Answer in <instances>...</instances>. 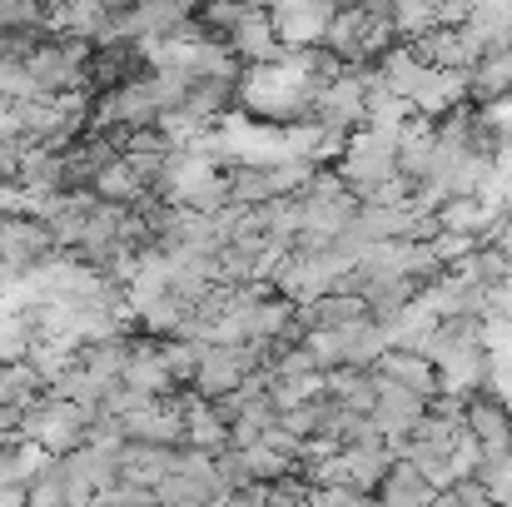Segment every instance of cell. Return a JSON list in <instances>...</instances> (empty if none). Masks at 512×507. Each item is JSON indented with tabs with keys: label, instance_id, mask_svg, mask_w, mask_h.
<instances>
[{
	"label": "cell",
	"instance_id": "4",
	"mask_svg": "<svg viewBox=\"0 0 512 507\" xmlns=\"http://www.w3.org/2000/svg\"><path fill=\"white\" fill-rule=\"evenodd\" d=\"M229 50L244 60V65H259V60H274L279 50H284V40H279V20H274V10H264V5H254L234 30H229Z\"/></svg>",
	"mask_w": 512,
	"mask_h": 507
},
{
	"label": "cell",
	"instance_id": "5",
	"mask_svg": "<svg viewBox=\"0 0 512 507\" xmlns=\"http://www.w3.org/2000/svg\"><path fill=\"white\" fill-rule=\"evenodd\" d=\"M373 498L388 507H408V503H438V488L423 478V468L413 458H393V468L383 473V483L373 488Z\"/></svg>",
	"mask_w": 512,
	"mask_h": 507
},
{
	"label": "cell",
	"instance_id": "6",
	"mask_svg": "<svg viewBox=\"0 0 512 507\" xmlns=\"http://www.w3.org/2000/svg\"><path fill=\"white\" fill-rule=\"evenodd\" d=\"M90 189H95V199H105V204L135 209V204H140V199H145V194H150L155 184H150V179H145L140 169L130 165L125 155H115L110 165H105L100 174H95V184H90Z\"/></svg>",
	"mask_w": 512,
	"mask_h": 507
},
{
	"label": "cell",
	"instance_id": "8",
	"mask_svg": "<svg viewBox=\"0 0 512 507\" xmlns=\"http://www.w3.org/2000/svg\"><path fill=\"white\" fill-rule=\"evenodd\" d=\"M343 468H348V483H353V488H363V493L373 498V488H378V483H383V473L393 468L388 438H383V443H353V448H343Z\"/></svg>",
	"mask_w": 512,
	"mask_h": 507
},
{
	"label": "cell",
	"instance_id": "7",
	"mask_svg": "<svg viewBox=\"0 0 512 507\" xmlns=\"http://www.w3.org/2000/svg\"><path fill=\"white\" fill-rule=\"evenodd\" d=\"M363 25H368V10L363 5H339L329 30H324V45L339 55L343 65H358L363 60ZM368 65V60H363Z\"/></svg>",
	"mask_w": 512,
	"mask_h": 507
},
{
	"label": "cell",
	"instance_id": "9",
	"mask_svg": "<svg viewBox=\"0 0 512 507\" xmlns=\"http://www.w3.org/2000/svg\"><path fill=\"white\" fill-rule=\"evenodd\" d=\"M428 244H433V254H438V264L448 269V264H458L463 254H473L483 239L473 234V229H448V224H438L433 234H428Z\"/></svg>",
	"mask_w": 512,
	"mask_h": 507
},
{
	"label": "cell",
	"instance_id": "2",
	"mask_svg": "<svg viewBox=\"0 0 512 507\" xmlns=\"http://www.w3.org/2000/svg\"><path fill=\"white\" fill-rule=\"evenodd\" d=\"M373 383H378L373 423L383 428V438H388V433H413V428H418V418L428 413V398H423L418 388H408V383H398V378L378 373V368H373Z\"/></svg>",
	"mask_w": 512,
	"mask_h": 507
},
{
	"label": "cell",
	"instance_id": "3",
	"mask_svg": "<svg viewBox=\"0 0 512 507\" xmlns=\"http://www.w3.org/2000/svg\"><path fill=\"white\" fill-rule=\"evenodd\" d=\"M378 373H388V378H398V383H408V388H418L423 398H433V393H443V368L423 353V348H408V343H388L383 348V358L373 363Z\"/></svg>",
	"mask_w": 512,
	"mask_h": 507
},
{
	"label": "cell",
	"instance_id": "1",
	"mask_svg": "<svg viewBox=\"0 0 512 507\" xmlns=\"http://www.w3.org/2000/svg\"><path fill=\"white\" fill-rule=\"evenodd\" d=\"M463 423H468V433L483 443L488 458H508L512 453V413L493 388H473V393H468ZM488 458H483V463H488Z\"/></svg>",
	"mask_w": 512,
	"mask_h": 507
}]
</instances>
